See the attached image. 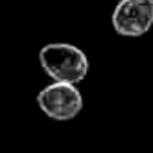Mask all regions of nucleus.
<instances>
[{"label":"nucleus","instance_id":"3","mask_svg":"<svg viewBox=\"0 0 153 153\" xmlns=\"http://www.w3.org/2000/svg\"><path fill=\"white\" fill-rule=\"evenodd\" d=\"M153 25V0H121L112 13V27L126 38H139Z\"/></svg>","mask_w":153,"mask_h":153},{"label":"nucleus","instance_id":"2","mask_svg":"<svg viewBox=\"0 0 153 153\" xmlns=\"http://www.w3.org/2000/svg\"><path fill=\"white\" fill-rule=\"evenodd\" d=\"M36 103L40 110L56 121L74 119L83 108V96L76 88V83L54 81L38 92Z\"/></svg>","mask_w":153,"mask_h":153},{"label":"nucleus","instance_id":"1","mask_svg":"<svg viewBox=\"0 0 153 153\" xmlns=\"http://www.w3.org/2000/svg\"><path fill=\"white\" fill-rule=\"evenodd\" d=\"M43 72L54 81L79 83L87 78L90 63L87 54L70 43H49L38 54Z\"/></svg>","mask_w":153,"mask_h":153}]
</instances>
